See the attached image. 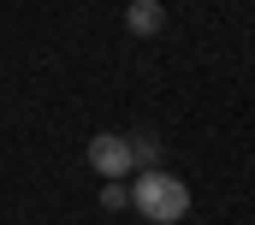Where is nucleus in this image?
<instances>
[{"label": "nucleus", "mask_w": 255, "mask_h": 225, "mask_svg": "<svg viewBox=\"0 0 255 225\" xmlns=\"http://www.w3.org/2000/svg\"><path fill=\"white\" fill-rule=\"evenodd\" d=\"M89 166H95V178H136L130 136H119V130H101V136L89 142Z\"/></svg>", "instance_id": "obj_2"}, {"label": "nucleus", "mask_w": 255, "mask_h": 225, "mask_svg": "<svg viewBox=\"0 0 255 225\" xmlns=\"http://www.w3.org/2000/svg\"><path fill=\"white\" fill-rule=\"evenodd\" d=\"M130 154H136V172H154L160 166V136L154 130H136L130 136Z\"/></svg>", "instance_id": "obj_4"}, {"label": "nucleus", "mask_w": 255, "mask_h": 225, "mask_svg": "<svg viewBox=\"0 0 255 225\" xmlns=\"http://www.w3.org/2000/svg\"><path fill=\"white\" fill-rule=\"evenodd\" d=\"M101 208H107V214L130 208V178H107V184H101Z\"/></svg>", "instance_id": "obj_5"}, {"label": "nucleus", "mask_w": 255, "mask_h": 225, "mask_svg": "<svg viewBox=\"0 0 255 225\" xmlns=\"http://www.w3.org/2000/svg\"><path fill=\"white\" fill-rule=\"evenodd\" d=\"M130 208L142 220H154V225H178L190 214V184L154 166V172H142V178H130Z\"/></svg>", "instance_id": "obj_1"}, {"label": "nucleus", "mask_w": 255, "mask_h": 225, "mask_svg": "<svg viewBox=\"0 0 255 225\" xmlns=\"http://www.w3.org/2000/svg\"><path fill=\"white\" fill-rule=\"evenodd\" d=\"M125 30L130 36H160L166 30V6L160 0H130L125 6Z\"/></svg>", "instance_id": "obj_3"}]
</instances>
